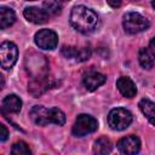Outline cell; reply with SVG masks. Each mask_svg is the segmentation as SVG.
Returning a JSON list of instances; mask_svg holds the SVG:
<instances>
[{
  "mask_svg": "<svg viewBox=\"0 0 155 155\" xmlns=\"http://www.w3.org/2000/svg\"><path fill=\"white\" fill-rule=\"evenodd\" d=\"M117 149L121 154L134 155L140 150V140L136 136H126L117 142Z\"/></svg>",
  "mask_w": 155,
  "mask_h": 155,
  "instance_id": "7",
  "label": "cell"
},
{
  "mask_svg": "<svg viewBox=\"0 0 155 155\" xmlns=\"http://www.w3.org/2000/svg\"><path fill=\"white\" fill-rule=\"evenodd\" d=\"M149 51H150V53L153 54V57L155 58V38H153V40H151L150 44H149Z\"/></svg>",
  "mask_w": 155,
  "mask_h": 155,
  "instance_id": "24",
  "label": "cell"
},
{
  "mask_svg": "<svg viewBox=\"0 0 155 155\" xmlns=\"http://www.w3.org/2000/svg\"><path fill=\"white\" fill-rule=\"evenodd\" d=\"M107 2H108V4H109L111 7L116 8V7H120V6H121L122 0H107Z\"/></svg>",
  "mask_w": 155,
  "mask_h": 155,
  "instance_id": "23",
  "label": "cell"
},
{
  "mask_svg": "<svg viewBox=\"0 0 155 155\" xmlns=\"http://www.w3.org/2000/svg\"><path fill=\"white\" fill-rule=\"evenodd\" d=\"M133 120V116L130 110L125 108H115L111 109L108 115V124L115 131L126 130Z\"/></svg>",
  "mask_w": 155,
  "mask_h": 155,
  "instance_id": "3",
  "label": "cell"
},
{
  "mask_svg": "<svg viewBox=\"0 0 155 155\" xmlns=\"http://www.w3.org/2000/svg\"><path fill=\"white\" fill-rule=\"evenodd\" d=\"M138 107H139L140 111L143 113V115L149 120V122L155 126V103L144 98L139 102Z\"/></svg>",
  "mask_w": 155,
  "mask_h": 155,
  "instance_id": "15",
  "label": "cell"
},
{
  "mask_svg": "<svg viewBox=\"0 0 155 155\" xmlns=\"http://www.w3.org/2000/svg\"><path fill=\"white\" fill-rule=\"evenodd\" d=\"M138 59L140 65L144 69H151L154 65V59H153V54L150 53L149 50L147 48H140L138 52Z\"/></svg>",
  "mask_w": 155,
  "mask_h": 155,
  "instance_id": "19",
  "label": "cell"
},
{
  "mask_svg": "<svg viewBox=\"0 0 155 155\" xmlns=\"http://www.w3.org/2000/svg\"><path fill=\"white\" fill-rule=\"evenodd\" d=\"M107 78L98 71H88L84 75L82 82L87 91H94L105 82Z\"/></svg>",
  "mask_w": 155,
  "mask_h": 155,
  "instance_id": "11",
  "label": "cell"
},
{
  "mask_svg": "<svg viewBox=\"0 0 155 155\" xmlns=\"http://www.w3.org/2000/svg\"><path fill=\"white\" fill-rule=\"evenodd\" d=\"M35 44L42 50H54L58 45V35L51 29H41L34 36Z\"/></svg>",
  "mask_w": 155,
  "mask_h": 155,
  "instance_id": "6",
  "label": "cell"
},
{
  "mask_svg": "<svg viewBox=\"0 0 155 155\" xmlns=\"http://www.w3.org/2000/svg\"><path fill=\"white\" fill-rule=\"evenodd\" d=\"M151 6L155 8V0H153V1H151Z\"/></svg>",
  "mask_w": 155,
  "mask_h": 155,
  "instance_id": "26",
  "label": "cell"
},
{
  "mask_svg": "<svg viewBox=\"0 0 155 155\" xmlns=\"http://www.w3.org/2000/svg\"><path fill=\"white\" fill-rule=\"evenodd\" d=\"M18 58V48L11 41H5L0 46V59H1V68L11 69Z\"/></svg>",
  "mask_w": 155,
  "mask_h": 155,
  "instance_id": "5",
  "label": "cell"
},
{
  "mask_svg": "<svg viewBox=\"0 0 155 155\" xmlns=\"http://www.w3.org/2000/svg\"><path fill=\"white\" fill-rule=\"evenodd\" d=\"M57 4H59L61 6H63V5H65V4H68L69 2V0H54Z\"/></svg>",
  "mask_w": 155,
  "mask_h": 155,
  "instance_id": "25",
  "label": "cell"
},
{
  "mask_svg": "<svg viewBox=\"0 0 155 155\" xmlns=\"http://www.w3.org/2000/svg\"><path fill=\"white\" fill-rule=\"evenodd\" d=\"M11 153H12L13 155H30V154H31V151H30L28 144H27L25 142H22V140L17 142V143H15V144L12 145Z\"/></svg>",
  "mask_w": 155,
  "mask_h": 155,
  "instance_id": "21",
  "label": "cell"
},
{
  "mask_svg": "<svg viewBox=\"0 0 155 155\" xmlns=\"http://www.w3.org/2000/svg\"><path fill=\"white\" fill-rule=\"evenodd\" d=\"M111 150H113V144H111V142H110L109 138L101 137V138H98L94 142L93 151L96 154H98V155H105V154H109Z\"/></svg>",
  "mask_w": 155,
  "mask_h": 155,
  "instance_id": "17",
  "label": "cell"
},
{
  "mask_svg": "<svg viewBox=\"0 0 155 155\" xmlns=\"http://www.w3.org/2000/svg\"><path fill=\"white\" fill-rule=\"evenodd\" d=\"M7 136H8L7 128H6L4 125H0V140H1V142H5V140L7 139Z\"/></svg>",
  "mask_w": 155,
  "mask_h": 155,
  "instance_id": "22",
  "label": "cell"
},
{
  "mask_svg": "<svg viewBox=\"0 0 155 155\" xmlns=\"http://www.w3.org/2000/svg\"><path fill=\"white\" fill-rule=\"evenodd\" d=\"M44 10L48 16H57L62 11V6L54 0H47L44 2Z\"/></svg>",
  "mask_w": 155,
  "mask_h": 155,
  "instance_id": "20",
  "label": "cell"
},
{
  "mask_svg": "<svg viewBox=\"0 0 155 155\" xmlns=\"http://www.w3.org/2000/svg\"><path fill=\"white\" fill-rule=\"evenodd\" d=\"M124 29L128 34H137L140 31H144L149 28L150 22L148 18L142 16L138 12H127L124 16Z\"/></svg>",
  "mask_w": 155,
  "mask_h": 155,
  "instance_id": "2",
  "label": "cell"
},
{
  "mask_svg": "<svg viewBox=\"0 0 155 155\" xmlns=\"http://www.w3.org/2000/svg\"><path fill=\"white\" fill-rule=\"evenodd\" d=\"M29 1H34V0H29Z\"/></svg>",
  "mask_w": 155,
  "mask_h": 155,
  "instance_id": "27",
  "label": "cell"
},
{
  "mask_svg": "<svg viewBox=\"0 0 155 155\" xmlns=\"http://www.w3.org/2000/svg\"><path fill=\"white\" fill-rule=\"evenodd\" d=\"M69 19L71 27L82 34H90L94 31L98 27L99 21L97 13L93 10L82 5L73 7Z\"/></svg>",
  "mask_w": 155,
  "mask_h": 155,
  "instance_id": "1",
  "label": "cell"
},
{
  "mask_svg": "<svg viewBox=\"0 0 155 155\" xmlns=\"http://www.w3.org/2000/svg\"><path fill=\"white\" fill-rule=\"evenodd\" d=\"M15 21H16V15L13 10L6 6H1L0 7V28L6 29L11 27L15 23Z\"/></svg>",
  "mask_w": 155,
  "mask_h": 155,
  "instance_id": "16",
  "label": "cell"
},
{
  "mask_svg": "<svg viewBox=\"0 0 155 155\" xmlns=\"http://www.w3.org/2000/svg\"><path fill=\"white\" fill-rule=\"evenodd\" d=\"M97 128H98V122L93 116L87 114H80L76 117L75 124L73 126V134L76 137H84L94 132Z\"/></svg>",
  "mask_w": 155,
  "mask_h": 155,
  "instance_id": "4",
  "label": "cell"
},
{
  "mask_svg": "<svg viewBox=\"0 0 155 155\" xmlns=\"http://www.w3.org/2000/svg\"><path fill=\"white\" fill-rule=\"evenodd\" d=\"M22 109V101L16 94H8L2 99L1 110L4 114H17Z\"/></svg>",
  "mask_w": 155,
  "mask_h": 155,
  "instance_id": "12",
  "label": "cell"
},
{
  "mask_svg": "<svg viewBox=\"0 0 155 155\" xmlns=\"http://www.w3.org/2000/svg\"><path fill=\"white\" fill-rule=\"evenodd\" d=\"M62 54L65 58H74L78 62H84L90 58L91 56V48L84 47V48H76L73 46H63L62 47Z\"/></svg>",
  "mask_w": 155,
  "mask_h": 155,
  "instance_id": "10",
  "label": "cell"
},
{
  "mask_svg": "<svg viewBox=\"0 0 155 155\" xmlns=\"http://www.w3.org/2000/svg\"><path fill=\"white\" fill-rule=\"evenodd\" d=\"M116 87L126 98H133L137 94V87L128 76H121L116 81Z\"/></svg>",
  "mask_w": 155,
  "mask_h": 155,
  "instance_id": "13",
  "label": "cell"
},
{
  "mask_svg": "<svg viewBox=\"0 0 155 155\" xmlns=\"http://www.w3.org/2000/svg\"><path fill=\"white\" fill-rule=\"evenodd\" d=\"M47 119H48V124H54V125H58V126H62L65 124V115L64 113L53 107V108H50L47 109Z\"/></svg>",
  "mask_w": 155,
  "mask_h": 155,
  "instance_id": "18",
  "label": "cell"
},
{
  "mask_svg": "<svg viewBox=\"0 0 155 155\" xmlns=\"http://www.w3.org/2000/svg\"><path fill=\"white\" fill-rule=\"evenodd\" d=\"M51 86L50 82V78L46 75H41V76H35V79H33L29 85H28V90L29 92L34 96V97H39L41 96L46 90H48Z\"/></svg>",
  "mask_w": 155,
  "mask_h": 155,
  "instance_id": "8",
  "label": "cell"
},
{
  "mask_svg": "<svg viewBox=\"0 0 155 155\" xmlns=\"http://www.w3.org/2000/svg\"><path fill=\"white\" fill-rule=\"evenodd\" d=\"M23 16L25 17V19L28 22H31L34 24H44L48 21L50 16L45 12L44 8H39V7H25L23 11Z\"/></svg>",
  "mask_w": 155,
  "mask_h": 155,
  "instance_id": "9",
  "label": "cell"
},
{
  "mask_svg": "<svg viewBox=\"0 0 155 155\" xmlns=\"http://www.w3.org/2000/svg\"><path fill=\"white\" fill-rule=\"evenodd\" d=\"M30 117L31 120L39 125V126H46L48 125V119H47V109L44 108L42 105H34L30 109Z\"/></svg>",
  "mask_w": 155,
  "mask_h": 155,
  "instance_id": "14",
  "label": "cell"
}]
</instances>
